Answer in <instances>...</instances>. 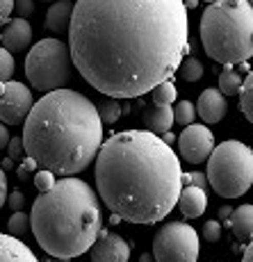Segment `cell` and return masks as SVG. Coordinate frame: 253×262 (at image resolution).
Segmentation results:
<instances>
[{
    "instance_id": "obj_1",
    "label": "cell",
    "mask_w": 253,
    "mask_h": 262,
    "mask_svg": "<svg viewBox=\"0 0 253 262\" xmlns=\"http://www.w3.org/2000/svg\"><path fill=\"white\" fill-rule=\"evenodd\" d=\"M69 50L96 92L135 98L178 73L189 53L187 7L183 0H75Z\"/></svg>"
},
{
    "instance_id": "obj_2",
    "label": "cell",
    "mask_w": 253,
    "mask_h": 262,
    "mask_svg": "<svg viewBox=\"0 0 253 262\" xmlns=\"http://www.w3.org/2000/svg\"><path fill=\"white\" fill-rule=\"evenodd\" d=\"M96 187L110 212L133 224H158L178 205V155L149 130H123L96 155Z\"/></svg>"
},
{
    "instance_id": "obj_3",
    "label": "cell",
    "mask_w": 253,
    "mask_h": 262,
    "mask_svg": "<svg viewBox=\"0 0 253 262\" xmlns=\"http://www.w3.org/2000/svg\"><path fill=\"white\" fill-rule=\"evenodd\" d=\"M25 155L57 176H75L103 146V121L87 96L55 89L37 100L23 123Z\"/></svg>"
},
{
    "instance_id": "obj_4",
    "label": "cell",
    "mask_w": 253,
    "mask_h": 262,
    "mask_svg": "<svg viewBox=\"0 0 253 262\" xmlns=\"http://www.w3.org/2000/svg\"><path fill=\"white\" fill-rule=\"evenodd\" d=\"M98 194L85 180L69 176L37 196L30 228L50 258L71 260L87 253L100 233Z\"/></svg>"
},
{
    "instance_id": "obj_5",
    "label": "cell",
    "mask_w": 253,
    "mask_h": 262,
    "mask_svg": "<svg viewBox=\"0 0 253 262\" xmlns=\"http://www.w3.org/2000/svg\"><path fill=\"white\" fill-rule=\"evenodd\" d=\"M201 41L224 67L246 64L253 55V7L249 0H215L201 16Z\"/></svg>"
},
{
    "instance_id": "obj_6",
    "label": "cell",
    "mask_w": 253,
    "mask_h": 262,
    "mask_svg": "<svg viewBox=\"0 0 253 262\" xmlns=\"http://www.w3.org/2000/svg\"><path fill=\"white\" fill-rule=\"evenodd\" d=\"M205 176L210 187L224 199L244 196L253 185V150L237 139L221 142L207 158Z\"/></svg>"
},
{
    "instance_id": "obj_7",
    "label": "cell",
    "mask_w": 253,
    "mask_h": 262,
    "mask_svg": "<svg viewBox=\"0 0 253 262\" xmlns=\"http://www.w3.org/2000/svg\"><path fill=\"white\" fill-rule=\"evenodd\" d=\"M25 75L30 84L39 92H55L64 89L73 75V59H71L69 43L59 39H41L30 48L25 57Z\"/></svg>"
},
{
    "instance_id": "obj_8",
    "label": "cell",
    "mask_w": 253,
    "mask_h": 262,
    "mask_svg": "<svg viewBox=\"0 0 253 262\" xmlns=\"http://www.w3.org/2000/svg\"><path fill=\"white\" fill-rule=\"evenodd\" d=\"M199 246V233L189 224L174 221L158 230L153 239V258L155 262H196Z\"/></svg>"
},
{
    "instance_id": "obj_9",
    "label": "cell",
    "mask_w": 253,
    "mask_h": 262,
    "mask_svg": "<svg viewBox=\"0 0 253 262\" xmlns=\"http://www.w3.org/2000/svg\"><path fill=\"white\" fill-rule=\"evenodd\" d=\"M34 105L32 92L23 82H0V121L5 125H21Z\"/></svg>"
},
{
    "instance_id": "obj_10",
    "label": "cell",
    "mask_w": 253,
    "mask_h": 262,
    "mask_svg": "<svg viewBox=\"0 0 253 262\" xmlns=\"http://www.w3.org/2000/svg\"><path fill=\"white\" fill-rule=\"evenodd\" d=\"M178 150L183 155L185 162L189 164H201L210 158V153L215 150V135L207 125L192 123L180 133L178 137Z\"/></svg>"
},
{
    "instance_id": "obj_11",
    "label": "cell",
    "mask_w": 253,
    "mask_h": 262,
    "mask_svg": "<svg viewBox=\"0 0 253 262\" xmlns=\"http://www.w3.org/2000/svg\"><path fill=\"white\" fill-rule=\"evenodd\" d=\"M89 258L92 262H128L130 244L121 235L100 228L98 237L89 249Z\"/></svg>"
},
{
    "instance_id": "obj_12",
    "label": "cell",
    "mask_w": 253,
    "mask_h": 262,
    "mask_svg": "<svg viewBox=\"0 0 253 262\" xmlns=\"http://www.w3.org/2000/svg\"><path fill=\"white\" fill-rule=\"evenodd\" d=\"M228 112V100L226 96L215 87H207L203 94L199 96L196 103V114L205 121V123H219Z\"/></svg>"
},
{
    "instance_id": "obj_13",
    "label": "cell",
    "mask_w": 253,
    "mask_h": 262,
    "mask_svg": "<svg viewBox=\"0 0 253 262\" xmlns=\"http://www.w3.org/2000/svg\"><path fill=\"white\" fill-rule=\"evenodd\" d=\"M3 48H7L9 53H21L30 46L32 41V28H30L28 18H9V23L3 30Z\"/></svg>"
},
{
    "instance_id": "obj_14",
    "label": "cell",
    "mask_w": 253,
    "mask_h": 262,
    "mask_svg": "<svg viewBox=\"0 0 253 262\" xmlns=\"http://www.w3.org/2000/svg\"><path fill=\"white\" fill-rule=\"evenodd\" d=\"M178 208L187 219H196L207 210V194L205 189L194 187V185H187V187L180 189L178 196Z\"/></svg>"
},
{
    "instance_id": "obj_15",
    "label": "cell",
    "mask_w": 253,
    "mask_h": 262,
    "mask_svg": "<svg viewBox=\"0 0 253 262\" xmlns=\"http://www.w3.org/2000/svg\"><path fill=\"white\" fill-rule=\"evenodd\" d=\"M226 224H228L230 233L237 237V242H249L253 237V203L240 205L237 210H233Z\"/></svg>"
},
{
    "instance_id": "obj_16",
    "label": "cell",
    "mask_w": 253,
    "mask_h": 262,
    "mask_svg": "<svg viewBox=\"0 0 253 262\" xmlns=\"http://www.w3.org/2000/svg\"><path fill=\"white\" fill-rule=\"evenodd\" d=\"M71 16H73V3L71 0H55L46 12V30L55 34L69 32Z\"/></svg>"
},
{
    "instance_id": "obj_17",
    "label": "cell",
    "mask_w": 253,
    "mask_h": 262,
    "mask_svg": "<svg viewBox=\"0 0 253 262\" xmlns=\"http://www.w3.org/2000/svg\"><path fill=\"white\" fill-rule=\"evenodd\" d=\"M0 262H39L37 255L12 235H0Z\"/></svg>"
},
{
    "instance_id": "obj_18",
    "label": "cell",
    "mask_w": 253,
    "mask_h": 262,
    "mask_svg": "<svg viewBox=\"0 0 253 262\" xmlns=\"http://www.w3.org/2000/svg\"><path fill=\"white\" fill-rule=\"evenodd\" d=\"M144 123H146V130L158 135V137L162 133H169L171 125H174V107L171 105H164V107L155 105L153 110H146Z\"/></svg>"
},
{
    "instance_id": "obj_19",
    "label": "cell",
    "mask_w": 253,
    "mask_h": 262,
    "mask_svg": "<svg viewBox=\"0 0 253 262\" xmlns=\"http://www.w3.org/2000/svg\"><path fill=\"white\" fill-rule=\"evenodd\" d=\"M237 96H240L242 114L246 117L249 123H253V69L249 71L246 78H242V87H240V92H237Z\"/></svg>"
},
{
    "instance_id": "obj_20",
    "label": "cell",
    "mask_w": 253,
    "mask_h": 262,
    "mask_svg": "<svg viewBox=\"0 0 253 262\" xmlns=\"http://www.w3.org/2000/svg\"><path fill=\"white\" fill-rule=\"evenodd\" d=\"M176 87L171 80H164V82L155 84L153 89H151V98H153V105H158V107H164V105H174L176 103Z\"/></svg>"
},
{
    "instance_id": "obj_21",
    "label": "cell",
    "mask_w": 253,
    "mask_h": 262,
    "mask_svg": "<svg viewBox=\"0 0 253 262\" xmlns=\"http://www.w3.org/2000/svg\"><path fill=\"white\" fill-rule=\"evenodd\" d=\"M96 110H98V117L103 123L112 125L116 121L121 119V103L119 98H103L98 105H96Z\"/></svg>"
},
{
    "instance_id": "obj_22",
    "label": "cell",
    "mask_w": 253,
    "mask_h": 262,
    "mask_svg": "<svg viewBox=\"0 0 253 262\" xmlns=\"http://www.w3.org/2000/svg\"><path fill=\"white\" fill-rule=\"evenodd\" d=\"M242 87V78L233 67H224V71L219 73V92L224 96H235Z\"/></svg>"
},
{
    "instance_id": "obj_23",
    "label": "cell",
    "mask_w": 253,
    "mask_h": 262,
    "mask_svg": "<svg viewBox=\"0 0 253 262\" xmlns=\"http://www.w3.org/2000/svg\"><path fill=\"white\" fill-rule=\"evenodd\" d=\"M178 73L185 82H196V80L203 78V64H201V59H196V57H187L178 67Z\"/></svg>"
},
{
    "instance_id": "obj_24",
    "label": "cell",
    "mask_w": 253,
    "mask_h": 262,
    "mask_svg": "<svg viewBox=\"0 0 253 262\" xmlns=\"http://www.w3.org/2000/svg\"><path fill=\"white\" fill-rule=\"evenodd\" d=\"M196 119V105L189 103V100H180L176 103L174 107V123H180V125H192Z\"/></svg>"
},
{
    "instance_id": "obj_25",
    "label": "cell",
    "mask_w": 253,
    "mask_h": 262,
    "mask_svg": "<svg viewBox=\"0 0 253 262\" xmlns=\"http://www.w3.org/2000/svg\"><path fill=\"white\" fill-rule=\"evenodd\" d=\"M7 230H9V235L12 237H21V235H25L30 230V214H25V212H14L12 216H9V221H7Z\"/></svg>"
},
{
    "instance_id": "obj_26",
    "label": "cell",
    "mask_w": 253,
    "mask_h": 262,
    "mask_svg": "<svg viewBox=\"0 0 253 262\" xmlns=\"http://www.w3.org/2000/svg\"><path fill=\"white\" fill-rule=\"evenodd\" d=\"M14 69H16V64H14L12 53L7 48H0V82H7L14 75Z\"/></svg>"
},
{
    "instance_id": "obj_27",
    "label": "cell",
    "mask_w": 253,
    "mask_h": 262,
    "mask_svg": "<svg viewBox=\"0 0 253 262\" xmlns=\"http://www.w3.org/2000/svg\"><path fill=\"white\" fill-rule=\"evenodd\" d=\"M55 183H57V180H55V173H53V171H48V169L37 171V176H34V187H37L39 194H44V191L53 189Z\"/></svg>"
},
{
    "instance_id": "obj_28",
    "label": "cell",
    "mask_w": 253,
    "mask_h": 262,
    "mask_svg": "<svg viewBox=\"0 0 253 262\" xmlns=\"http://www.w3.org/2000/svg\"><path fill=\"white\" fill-rule=\"evenodd\" d=\"M203 237L207 242H219L221 239V221L219 219H210L203 226Z\"/></svg>"
},
{
    "instance_id": "obj_29",
    "label": "cell",
    "mask_w": 253,
    "mask_h": 262,
    "mask_svg": "<svg viewBox=\"0 0 253 262\" xmlns=\"http://www.w3.org/2000/svg\"><path fill=\"white\" fill-rule=\"evenodd\" d=\"M14 12L18 18H28L34 14V0H14Z\"/></svg>"
},
{
    "instance_id": "obj_30",
    "label": "cell",
    "mask_w": 253,
    "mask_h": 262,
    "mask_svg": "<svg viewBox=\"0 0 253 262\" xmlns=\"http://www.w3.org/2000/svg\"><path fill=\"white\" fill-rule=\"evenodd\" d=\"M9 158L12 160H21L25 158V146H23V137H12L9 139Z\"/></svg>"
},
{
    "instance_id": "obj_31",
    "label": "cell",
    "mask_w": 253,
    "mask_h": 262,
    "mask_svg": "<svg viewBox=\"0 0 253 262\" xmlns=\"http://www.w3.org/2000/svg\"><path fill=\"white\" fill-rule=\"evenodd\" d=\"M185 183L194 185V187L205 189V187H207V176H203L201 171H192V173H183V185H185Z\"/></svg>"
},
{
    "instance_id": "obj_32",
    "label": "cell",
    "mask_w": 253,
    "mask_h": 262,
    "mask_svg": "<svg viewBox=\"0 0 253 262\" xmlns=\"http://www.w3.org/2000/svg\"><path fill=\"white\" fill-rule=\"evenodd\" d=\"M14 12V0H0V28L9 23V16Z\"/></svg>"
},
{
    "instance_id": "obj_33",
    "label": "cell",
    "mask_w": 253,
    "mask_h": 262,
    "mask_svg": "<svg viewBox=\"0 0 253 262\" xmlns=\"http://www.w3.org/2000/svg\"><path fill=\"white\" fill-rule=\"evenodd\" d=\"M23 203H25V196L21 191H12V194L7 196V205L14 210V212H18V210L23 208Z\"/></svg>"
},
{
    "instance_id": "obj_34",
    "label": "cell",
    "mask_w": 253,
    "mask_h": 262,
    "mask_svg": "<svg viewBox=\"0 0 253 262\" xmlns=\"http://www.w3.org/2000/svg\"><path fill=\"white\" fill-rule=\"evenodd\" d=\"M7 176H5V169H0V208L7 203Z\"/></svg>"
},
{
    "instance_id": "obj_35",
    "label": "cell",
    "mask_w": 253,
    "mask_h": 262,
    "mask_svg": "<svg viewBox=\"0 0 253 262\" xmlns=\"http://www.w3.org/2000/svg\"><path fill=\"white\" fill-rule=\"evenodd\" d=\"M9 130H7V125L5 123H0V150H5L9 146Z\"/></svg>"
},
{
    "instance_id": "obj_36",
    "label": "cell",
    "mask_w": 253,
    "mask_h": 262,
    "mask_svg": "<svg viewBox=\"0 0 253 262\" xmlns=\"http://www.w3.org/2000/svg\"><path fill=\"white\" fill-rule=\"evenodd\" d=\"M242 262H253V237L249 239V246L244 249V255H242Z\"/></svg>"
},
{
    "instance_id": "obj_37",
    "label": "cell",
    "mask_w": 253,
    "mask_h": 262,
    "mask_svg": "<svg viewBox=\"0 0 253 262\" xmlns=\"http://www.w3.org/2000/svg\"><path fill=\"white\" fill-rule=\"evenodd\" d=\"M230 212H233L230 205H221V208H219V221H221V219H228Z\"/></svg>"
},
{
    "instance_id": "obj_38",
    "label": "cell",
    "mask_w": 253,
    "mask_h": 262,
    "mask_svg": "<svg viewBox=\"0 0 253 262\" xmlns=\"http://www.w3.org/2000/svg\"><path fill=\"white\" fill-rule=\"evenodd\" d=\"M160 137H162V142H164V144H169V146L176 142V137H174V135H171V133H162Z\"/></svg>"
},
{
    "instance_id": "obj_39",
    "label": "cell",
    "mask_w": 253,
    "mask_h": 262,
    "mask_svg": "<svg viewBox=\"0 0 253 262\" xmlns=\"http://www.w3.org/2000/svg\"><path fill=\"white\" fill-rule=\"evenodd\" d=\"M183 3H185V7H187V9L199 7V0H183Z\"/></svg>"
},
{
    "instance_id": "obj_40",
    "label": "cell",
    "mask_w": 253,
    "mask_h": 262,
    "mask_svg": "<svg viewBox=\"0 0 253 262\" xmlns=\"http://www.w3.org/2000/svg\"><path fill=\"white\" fill-rule=\"evenodd\" d=\"M139 262H155V258H153V255H149V253H141Z\"/></svg>"
},
{
    "instance_id": "obj_41",
    "label": "cell",
    "mask_w": 253,
    "mask_h": 262,
    "mask_svg": "<svg viewBox=\"0 0 253 262\" xmlns=\"http://www.w3.org/2000/svg\"><path fill=\"white\" fill-rule=\"evenodd\" d=\"M12 162H14V160H12V158H7V160L3 162V169H9V167H12Z\"/></svg>"
},
{
    "instance_id": "obj_42",
    "label": "cell",
    "mask_w": 253,
    "mask_h": 262,
    "mask_svg": "<svg viewBox=\"0 0 253 262\" xmlns=\"http://www.w3.org/2000/svg\"><path fill=\"white\" fill-rule=\"evenodd\" d=\"M44 262H71V260H62V258H48V260H44Z\"/></svg>"
},
{
    "instance_id": "obj_43",
    "label": "cell",
    "mask_w": 253,
    "mask_h": 262,
    "mask_svg": "<svg viewBox=\"0 0 253 262\" xmlns=\"http://www.w3.org/2000/svg\"><path fill=\"white\" fill-rule=\"evenodd\" d=\"M121 221V216H116V214H112V219H110V224H119Z\"/></svg>"
},
{
    "instance_id": "obj_44",
    "label": "cell",
    "mask_w": 253,
    "mask_h": 262,
    "mask_svg": "<svg viewBox=\"0 0 253 262\" xmlns=\"http://www.w3.org/2000/svg\"><path fill=\"white\" fill-rule=\"evenodd\" d=\"M205 3H215V0H205Z\"/></svg>"
},
{
    "instance_id": "obj_45",
    "label": "cell",
    "mask_w": 253,
    "mask_h": 262,
    "mask_svg": "<svg viewBox=\"0 0 253 262\" xmlns=\"http://www.w3.org/2000/svg\"><path fill=\"white\" fill-rule=\"evenodd\" d=\"M46 3H55V0H46Z\"/></svg>"
},
{
    "instance_id": "obj_46",
    "label": "cell",
    "mask_w": 253,
    "mask_h": 262,
    "mask_svg": "<svg viewBox=\"0 0 253 262\" xmlns=\"http://www.w3.org/2000/svg\"><path fill=\"white\" fill-rule=\"evenodd\" d=\"M249 3H251V7H253V0H249Z\"/></svg>"
}]
</instances>
